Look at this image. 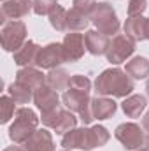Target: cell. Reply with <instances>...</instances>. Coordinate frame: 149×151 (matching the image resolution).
<instances>
[{
  "instance_id": "5",
  "label": "cell",
  "mask_w": 149,
  "mask_h": 151,
  "mask_svg": "<svg viewBox=\"0 0 149 151\" xmlns=\"http://www.w3.org/2000/svg\"><path fill=\"white\" fill-rule=\"evenodd\" d=\"M91 23L97 27V30L107 37H114L119 34V19H117V14H116V9L112 7L109 2H98L95 11H93V16H91Z\"/></svg>"
},
{
  "instance_id": "38",
  "label": "cell",
  "mask_w": 149,
  "mask_h": 151,
  "mask_svg": "<svg viewBox=\"0 0 149 151\" xmlns=\"http://www.w3.org/2000/svg\"><path fill=\"white\" fill-rule=\"evenodd\" d=\"M2 2H5V0H2Z\"/></svg>"
},
{
  "instance_id": "25",
  "label": "cell",
  "mask_w": 149,
  "mask_h": 151,
  "mask_svg": "<svg viewBox=\"0 0 149 151\" xmlns=\"http://www.w3.org/2000/svg\"><path fill=\"white\" fill-rule=\"evenodd\" d=\"M67 9L62 7L60 4L53 9V12L49 14V25L56 30V32H67Z\"/></svg>"
},
{
  "instance_id": "22",
  "label": "cell",
  "mask_w": 149,
  "mask_h": 151,
  "mask_svg": "<svg viewBox=\"0 0 149 151\" xmlns=\"http://www.w3.org/2000/svg\"><path fill=\"white\" fill-rule=\"evenodd\" d=\"M7 93H9V95L12 97V100H14L16 104H19V106L30 104V102L34 100V90L28 88V86H25V84H21V83H18V81L11 83V84L7 86Z\"/></svg>"
},
{
  "instance_id": "20",
  "label": "cell",
  "mask_w": 149,
  "mask_h": 151,
  "mask_svg": "<svg viewBox=\"0 0 149 151\" xmlns=\"http://www.w3.org/2000/svg\"><path fill=\"white\" fill-rule=\"evenodd\" d=\"M125 72L132 79H148L149 77V60L146 56H133L130 62H126Z\"/></svg>"
},
{
  "instance_id": "28",
  "label": "cell",
  "mask_w": 149,
  "mask_h": 151,
  "mask_svg": "<svg viewBox=\"0 0 149 151\" xmlns=\"http://www.w3.org/2000/svg\"><path fill=\"white\" fill-rule=\"evenodd\" d=\"M63 111H65V109L60 106V107H56V109H53V111H49V113H42L40 114V121H42V125H44L46 128H54Z\"/></svg>"
},
{
  "instance_id": "12",
  "label": "cell",
  "mask_w": 149,
  "mask_h": 151,
  "mask_svg": "<svg viewBox=\"0 0 149 151\" xmlns=\"http://www.w3.org/2000/svg\"><path fill=\"white\" fill-rule=\"evenodd\" d=\"M34 104L37 106V109L42 113H49L56 107H60V95L56 90H53L47 84H42L40 88H37L34 91Z\"/></svg>"
},
{
  "instance_id": "26",
  "label": "cell",
  "mask_w": 149,
  "mask_h": 151,
  "mask_svg": "<svg viewBox=\"0 0 149 151\" xmlns=\"http://www.w3.org/2000/svg\"><path fill=\"white\" fill-rule=\"evenodd\" d=\"M0 107H2V123H7L11 118H14V114H16V102L12 100V97L11 95H4V97H0Z\"/></svg>"
},
{
  "instance_id": "23",
  "label": "cell",
  "mask_w": 149,
  "mask_h": 151,
  "mask_svg": "<svg viewBox=\"0 0 149 151\" xmlns=\"http://www.w3.org/2000/svg\"><path fill=\"white\" fill-rule=\"evenodd\" d=\"M90 25V18L82 12L75 11L74 7L67 12V32H82Z\"/></svg>"
},
{
  "instance_id": "8",
  "label": "cell",
  "mask_w": 149,
  "mask_h": 151,
  "mask_svg": "<svg viewBox=\"0 0 149 151\" xmlns=\"http://www.w3.org/2000/svg\"><path fill=\"white\" fill-rule=\"evenodd\" d=\"M135 40L132 37H128L126 34H117L114 35L109 44V49L105 53L107 56V62L112 65H121L125 63L133 53H135Z\"/></svg>"
},
{
  "instance_id": "11",
  "label": "cell",
  "mask_w": 149,
  "mask_h": 151,
  "mask_svg": "<svg viewBox=\"0 0 149 151\" xmlns=\"http://www.w3.org/2000/svg\"><path fill=\"white\" fill-rule=\"evenodd\" d=\"M63 44V55L67 63H74L79 62L84 56L86 51V42H84V35L79 32H67V35L62 40Z\"/></svg>"
},
{
  "instance_id": "30",
  "label": "cell",
  "mask_w": 149,
  "mask_h": 151,
  "mask_svg": "<svg viewBox=\"0 0 149 151\" xmlns=\"http://www.w3.org/2000/svg\"><path fill=\"white\" fill-rule=\"evenodd\" d=\"M72 7L91 19L93 11H95V7H97V0H72Z\"/></svg>"
},
{
  "instance_id": "32",
  "label": "cell",
  "mask_w": 149,
  "mask_h": 151,
  "mask_svg": "<svg viewBox=\"0 0 149 151\" xmlns=\"http://www.w3.org/2000/svg\"><path fill=\"white\" fill-rule=\"evenodd\" d=\"M142 128L149 134V111L144 114V118H142Z\"/></svg>"
},
{
  "instance_id": "15",
  "label": "cell",
  "mask_w": 149,
  "mask_h": 151,
  "mask_svg": "<svg viewBox=\"0 0 149 151\" xmlns=\"http://www.w3.org/2000/svg\"><path fill=\"white\" fill-rule=\"evenodd\" d=\"M84 42H86V51L93 56H102L107 53L111 40L107 35L100 34L98 30H88L84 34Z\"/></svg>"
},
{
  "instance_id": "10",
  "label": "cell",
  "mask_w": 149,
  "mask_h": 151,
  "mask_svg": "<svg viewBox=\"0 0 149 151\" xmlns=\"http://www.w3.org/2000/svg\"><path fill=\"white\" fill-rule=\"evenodd\" d=\"M34 12V2L30 0H5L0 7V23H7L11 19H21Z\"/></svg>"
},
{
  "instance_id": "37",
  "label": "cell",
  "mask_w": 149,
  "mask_h": 151,
  "mask_svg": "<svg viewBox=\"0 0 149 151\" xmlns=\"http://www.w3.org/2000/svg\"><path fill=\"white\" fill-rule=\"evenodd\" d=\"M62 151H72V150H62Z\"/></svg>"
},
{
  "instance_id": "2",
  "label": "cell",
  "mask_w": 149,
  "mask_h": 151,
  "mask_svg": "<svg viewBox=\"0 0 149 151\" xmlns=\"http://www.w3.org/2000/svg\"><path fill=\"white\" fill-rule=\"evenodd\" d=\"M133 90H135L133 79L123 69H117V67L105 69L95 79V91L97 95H102V97L126 99L132 95Z\"/></svg>"
},
{
  "instance_id": "1",
  "label": "cell",
  "mask_w": 149,
  "mask_h": 151,
  "mask_svg": "<svg viewBox=\"0 0 149 151\" xmlns=\"http://www.w3.org/2000/svg\"><path fill=\"white\" fill-rule=\"evenodd\" d=\"M111 134L104 125H95V127H82L67 132L62 135V146L63 150H82L91 151L95 148H102L109 142Z\"/></svg>"
},
{
  "instance_id": "34",
  "label": "cell",
  "mask_w": 149,
  "mask_h": 151,
  "mask_svg": "<svg viewBox=\"0 0 149 151\" xmlns=\"http://www.w3.org/2000/svg\"><path fill=\"white\" fill-rule=\"evenodd\" d=\"M144 150H149V134H146L144 137Z\"/></svg>"
},
{
  "instance_id": "18",
  "label": "cell",
  "mask_w": 149,
  "mask_h": 151,
  "mask_svg": "<svg viewBox=\"0 0 149 151\" xmlns=\"http://www.w3.org/2000/svg\"><path fill=\"white\" fill-rule=\"evenodd\" d=\"M146 23H148V18L144 16H130L126 18L123 30L135 42H140V40H146Z\"/></svg>"
},
{
  "instance_id": "27",
  "label": "cell",
  "mask_w": 149,
  "mask_h": 151,
  "mask_svg": "<svg viewBox=\"0 0 149 151\" xmlns=\"http://www.w3.org/2000/svg\"><path fill=\"white\" fill-rule=\"evenodd\" d=\"M56 5H58V0H34V14L49 16Z\"/></svg>"
},
{
  "instance_id": "6",
  "label": "cell",
  "mask_w": 149,
  "mask_h": 151,
  "mask_svg": "<svg viewBox=\"0 0 149 151\" xmlns=\"http://www.w3.org/2000/svg\"><path fill=\"white\" fill-rule=\"evenodd\" d=\"M27 25L19 19H11L7 23L2 25L0 30V40H2V47L9 53H16L25 42H27Z\"/></svg>"
},
{
  "instance_id": "13",
  "label": "cell",
  "mask_w": 149,
  "mask_h": 151,
  "mask_svg": "<svg viewBox=\"0 0 149 151\" xmlns=\"http://www.w3.org/2000/svg\"><path fill=\"white\" fill-rule=\"evenodd\" d=\"M27 151H56L53 134L47 128H37L32 137L23 144Z\"/></svg>"
},
{
  "instance_id": "14",
  "label": "cell",
  "mask_w": 149,
  "mask_h": 151,
  "mask_svg": "<svg viewBox=\"0 0 149 151\" xmlns=\"http://www.w3.org/2000/svg\"><path fill=\"white\" fill-rule=\"evenodd\" d=\"M40 51V46L34 40H27L14 55V63L21 69V67H35L37 62V55Z\"/></svg>"
},
{
  "instance_id": "16",
  "label": "cell",
  "mask_w": 149,
  "mask_h": 151,
  "mask_svg": "<svg viewBox=\"0 0 149 151\" xmlns=\"http://www.w3.org/2000/svg\"><path fill=\"white\" fill-rule=\"evenodd\" d=\"M16 81L35 91L42 84H46V74L39 67H21L16 72Z\"/></svg>"
},
{
  "instance_id": "4",
  "label": "cell",
  "mask_w": 149,
  "mask_h": 151,
  "mask_svg": "<svg viewBox=\"0 0 149 151\" xmlns=\"http://www.w3.org/2000/svg\"><path fill=\"white\" fill-rule=\"evenodd\" d=\"M62 102L65 104V107L69 111H72L79 116V119L84 125H90L95 118L91 111V97L86 91L74 90V88H67L62 95Z\"/></svg>"
},
{
  "instance_id": "19",
  "label": "cell",
  "mask_w": 149,
  "mask_h": 151,
  "mask_svg": "<svg viewBox=\"0 0 149 151\" xmlns=\"http://www.w3.org/2000/svg\"><path fill=\"white\" fill-rule=\"evenodd\" d=\"M148 107V99L144 95H130L123 100L121 109L126 118H139Z\"/></svg>"
},
{
  "instance_id": "33",
  "label": "cell",
  "mask_w": 149,
  "mask_h": 151,
  "mask_svg": "<svg viewBox=\"0 0 149 151\" xmlns=\"http://www.w3.org/2000/svg\"><path fill=\"white\" fill-rule=\"evenodd\" d=\"M4 151H27L23 146H19V144H16V146H7Z\"/></svg>"
},
{
  "instance_id": "29",
  "label": "cell",
  "mask_w": 149,
  "mask_h": 151,
  "mask_svg": "<svg viewBox=\"0 0 149 151\" xmlns=\"http://www.w3.org/2000/svg\"><path fill=\"white\" fill-rule=\"evenodd\" d=\"M69 88H74V90H81V91L90 93V91H91V81L82 74H74L72 77H70Z\"/></svg>"
},
{
  "instance_id": "17",
  "label": "cell",
  "mask_w": 149,
  "mask_h": 151,
  "mask_svg": "<svg viewBox=\"0 0 149 151\" xmlns=\"http://www.w3.org/2000/svg\"><path fill=\"white\" fill-rule=\"evenodd\" d=\"M91 111H93V118L98 119V121L109 119V118H112V116L116 114L117 104L114 102V99L97 95V97L91 99Z\"/></svg>"
},
{
  "instance_id": "7",
  "label": "cell",
  "mask_w": 149,
  "mask_h": 151,
  "mask_svg": "<svg viewBox=\"0 0 149 151\" xmlns=\"http://www.w3.org/2000/svg\"><path fill=\"white\" fill-rule=\"evenodd\" d=\"M114 137L123 144L125 150L137 151L144 148V137H146V130L137 125V123H121L117 125V128L114 130Z\"/></svg>"
},
{
  "instance_id": "31",
  "label": "cell",
  "mask_w": 149,
  "mask_h": 151,
  "mask_svg": "<svg viewBox=\"0 0 149 151\" xmlns=\"http://www.w3.org/2000/svg\"><path fill=\"white\" fill-rule=\"evenodd\" d=\"M148 9V0H128L126 14L130 16H142L144 11Z\"/></svg>"
},
{
  "instance_id": "36",
  "label": "cell",
  "mask_w": 149,
  "mask_h": 151,
  "mask_svg": "<svg viewBox=\"0 0 149 151\" xmlns=\"http://www.w3.org/2000/svg\"><path fill=\"white\" fill-rule=\"evenodd\" d=\"M146 91H148V97H149V77H148V81H146Z\"/></svg>"
},
{
  "instance_id": "35",
  "label": "cell",
  "mask_w": 149,
  "mask_h": 151,
  "mask_svg": "<svg viewBox=\"0 0 149 151\" xmlns=\"http://www.w3.org/2000/svg\"><path fill=\"white\" fill-rule=\"evenodd\" d=\"M146 40H149V18H148V23H146Z\"/></svg>"
},
{
  "instance_id": "3",
  "label": "cell",
  "mask_w": 149,
  "mask_h": 151,
  "mask_svg": "<svg viewBox=\"0 0 149 151\" xmlns=\"http://www.w3.org/2000/svg\"><path fill=\"white\" fill-rule=\"evenodd\" d=\"M39 121L40 118L37 116V113L30 107H19L16 114H14V121L12 125L9 127V139L14 142V144H19L23 146L30 137L32 134L37 130Z\"/></svg>"
},
{
  "instance_id": "9",
  "label": "cell",
  "mask_w": 149,
  "mask_h": 151,
  "mask_svg": "<svg viewBox=\"0 0 149 151\" xmlns=\"http://www.w3.org/2000/svg\"><path fill=\"white\" fill-rule=\"evenodd\" d=\"M62 63H67L62 42H49L44 47H40V51H39V55H37L35 67L46 69V70H53V69L60 67Z\"/></svg>"
},
{
  "instance_id": "21",
  "label": "cell",
  "mask_w": 149,
  "mask_h": 151,
  "mask_svg": "<svg viewBox=\"0 0 149 151\" xmlns=\"http://www.w3.org/2000/svg\"><path fill=\"white\" fill-rule=\"evenodd\" d=\"M70 77H72V76L69 74L65 69L56 67V69H53V70H49V72L46 74V84L51 86V88L56 90V91H62V90H67V88H69Z\"/></svg>"
},
{
  "instance_id": "24",
  "label": "cell",
  "mask_w": 149,
  "mask_h": 151,
  "mask_svg": "<svg viewBox=\"0 0 149 151\" xmlns=\"http://www.w3.org/2000/svg\"><path fill=\"white\" fill-rule=\"evenodd\" d=\"M75 127H77V118H75V113L72 111H69V109H65L62 116H60V119H58V123H56V127L53 128L58 135H65L67 132H70V130H74Z\"/></svg>"
}]
</instances>
